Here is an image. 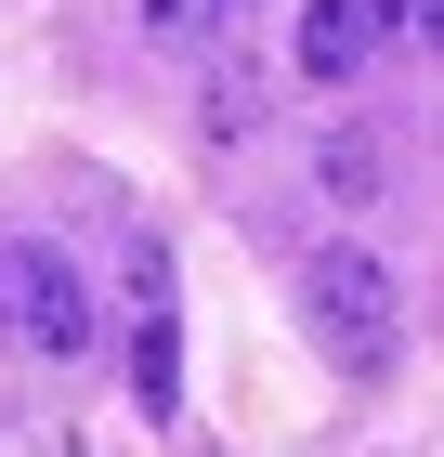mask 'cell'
<instances>
[{
    "label": "cell",
    "instance_id": "cell-1",
    "mask_svg": "<svg viewBox=\"0 0 444 457\" xmlns=\"http://www.w3.org/2000/svg\"><path fill=\"white\" fill-rule=\"evenodd\" d=\"M301 314H314V340L340 353V366H392V353H406V287H392V262L353 248V236L301 262Z\"/></svg>",
    "mask_w": 444,
    "mask_h": 457
},
{
    "label": "cell",
    "instance_id": "cell-2",
    "mask_svg": "<svg viewBox=\"0 0 444 457\" xmlns=\"http://www.w3.org/2000/svg\"><path fill=\"white\" fill-rule=\"evenodd\" d=\"M0 340H27V353H92L105 314H92V275H79L53 236L27 248H0Z\"/></svg>",
    "mask_w": 444,
    "mask_h": 457
},
{
    "label": "cell",
    "instance_id": "cell-3",
    "mask_svg": "<svg viewBox=\"0 0 444 457\" xmlns=\"http://www.w3.org/2000/svg\"><path fill=\"white\" fill-rule=\"evenodd\" d=\"M366 53H379V13H366V0H301V79H314V92L366 79Z\"/></svg>",
    "mask_w": 444,
    "mask_h": 457
},
{
    "label": "cell",
    "instance_id": "cell-4",
    "mask_svg": "<svg viewBox=\"0 0 444 457\" xmlns=\"http://www.w3.org/2000/svg\"><path fill=\"white\" fill-rule=\"evenodd\" d=\"M118 301H131V327H171V248L157 236H118Z\"/></svg>",
    "mask_w": 444,
    "mask_h": 457
},
{
    "label": "cell",
    "instance_id": "cell-5",
    "mask_svg": "<svg viewBox=\"0 0 444 457\" xmlns=\"http://www.w3.org/2000/svg\"><path fill=\"white\" fill-rule=\"evenodd\" d=\"M262 118H274V79L262 66H222V79H209V144H248Z\"/></svg>",
    "mask_w": 444,
    "mask_h": 457
},
{
    "label": "cell",
    "instance_id": "cell-6",
    "mask_svg": "<svg viewBox=\"0 0 444 457\" xmlns=\"http://www.w3.org/2000/svg\"><path fill=\"white\" fill-rule=\"evenodd\" d=\"M236 13H248V0H144V39H171V53H209Z\"/></svg>",
    "mask_w": 444,
    "mask_h": 457
},
{
    "label": "cell",
    "instance_id": "cell-7",
    "mask_svg": "<svg viewBox=\"0 0 444 457\" xmlns=\"http://www.w3.org/2000/svg\"><path fill=\"white\" fill-rule=\"evenodd\" d=\"M131 379H144V405H171V392H183V340H171V327H144V340H131Z\"/></svg>",
    "mask_w": 444,
    "mask_h": 457
},
{
    "label": "cell",
    "instance_id": "cell-8",
    "mask_svg": "<svg viewBox=\"0 0 444 457\" xmlns=\"http://www.w3.org/2000/svg\"><path fill=\"white\" fill-rule=\"evenodd\" d=\"M327 183H340V196H379V183H392V157L353 131V144H327Z\"/></svg>",
    "mask_w": 444,
    "mask_h": 457
},
{
    "label": "cell",
    "instance_id": "cell-9",
    "mask_svg": "<svg viewBox=\"0 0 444 457\" xmlns=\"http://www.w3.org/2000/svg\"><path fill=\"white\" fill-rule=\"evenodd\" d=\"M366 13H379V27H431V0H366Z\"/></svg>",
    "mask_w": 444,
    "mask_h": 457
},
{
    "label": "cell",
    "instance_id": "cell-10",
    "mask_svg": "<svg viewBox=\"0 0 444 457\" xmlns=\"http://www.w3.org/2000/svg\"><path fill=\"white\" fill-rule=\"evenodd\" d=\"M39 457H79V431H39Z\"/></svg>",
    "mask_w": 444,
    "mask_h": 457
}]
</instances>
